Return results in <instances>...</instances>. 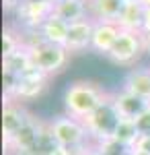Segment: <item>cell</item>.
Instances as JSON below:
<instances>
[{
  "mask_svg": "<svg viewBox=\"0 0 150 155\" xmlns=\"http://www.w3.org/2000/svg\"><path fill=\"white\" fill-rule=\"evenodd\" d=\"M109 97L105 93V89L95 81H86V79H78L72 81L64 91V114H68L76 120L89 118L97 107Z\"/></svg>",
  "mask_w": 150,
  "mask_h": 155,
  "instance_id": "obj_1",
  "label": "cell"
},
{
  "mask_svg": "<svg viewBox=\"0 0 150 155\" xmlns=\"http://www.w3.org/2000/svg\"><path fill=\"white\" fill-rule=\"evenodd\" d=\"M119 120H121V116H119V112L115 110V104H113V99L109 95L89 118H84L82 122H84V128L89 132L91 143L97 145V143H101V141L113 139Z\"/></svg>",
  "mask_w": 150,
  "mask_h": 155,
  "instance_id": "obj_2",
  "label": "cell"
},
{
  "mask_svg": "<svg viewBox=\"0 0 150 155\" xmlns=\"http://www.w3.org/2000/svg\"><path fill=\"white\" fill-rule=\"evenodd\" d=\"M49 130L54 134L56 143L60 147H68V149H84L86 145H91L89 132L84 128V122L68 116V114H60L49 122Z\"/></svg>",
  "mask_w": 150,
  "mask_h": 155,
  "instance_id": "obj_3",
  "label": "cell"
},
{
  "mask_svg": "<svg viewBox=\"0 0 150 155\" xmlns=\"http://www.w3.org/2000/svg\"><path fill=\"white\" fill-rule=\"evenodd\" d=\"M31 52V62H33V68L39 72H43L45 77H54L62 72L68 66L70 60V52L64 46H54V44H39L35 48H29Z\"/></svg>",
  "mask_w": 150,
  "mask_h": 155,
  "instance_id": "obj_4",
  "label": "cell"
},
{
  "mask_svg": "<svg viewBox=\"0 0 150 155\" xmlns=\"http://www.w3.org/2000/svg\"><path fill=\"white\" fill-rule=\"evenodd\" d=\"M144 54H146L144 35L134 33V31H121L115 46L107 54V58L117 66H134Z\"/></svg>",
  "mask_w": 150,
  "mask_h": 155,
  "instance_id": "obj_5",
  "label": "cell"
},
{
  "mask_svg": "<svg viewBox=\"0 0 150 155\" xmlns=\"http://www.w3.org/2000/svg\"><path fill=\"white\" fill-rule=\"evenodd\" d=\"M54 15V2L49 0H25L14 12L17 25L21 31H39V27Z\"/></svg>",
  "mask_w": 150,
  "mask_h": 155,
  "instance_id": "obj_6",
  "label": "cell"
},
{
  "mask_svg": "<svg viewBox=\"0 0 150 155\" xmlns=\"http://www.w3.org/2000/svg\"><path fill=\"white\" fill-rule=\"evenodd\" d=\"M43 120H39L37 116H29V120L25 122V126L21 130L14 134V139H12L11 143L6 145L4 149H6V153H14V155H29L33 151L35 143H37V139H39V134L43 130Z\"/></svg>",
  "mask_w": 150,
  "mask_h": 155,
  "instance_id": "obj_7",
  "label": "cell"
},
{
  "mask_svg": "<svg viewBox=\"0 0 150 155\" xmlns=\"http://www.w3.org/2000/svg\"><path fill=\"white\" fill-rule=\"evenodd\" d=\"M31 112H27L23 104L4 97V107H2V141L4 147L14 139V134L25 126V122L29 120Z\"/></svg>",
  "mask_w": 150,
  "mask_h": 155,
  "instance_id": "obj_8",
  "label": "cell"
},
{
  "mask_svg": "<svg viewBox=\"0 0 150 155\" xmlns=\"http://www.w3.org/2000/svg\"><path fill=\"white\" fill-rule=\"evenodd\" d=\"M49 87V77H45L43 72L39 71H29L27 74L21 77L19 81V87L14 91L12 99L19 101V104H25V101H33V99H39Z\"/></svg>",
  "mask_w": 150,
  "mask_h": 155,
  "instance_id": "obj_9",
  "label": "cell"
},
{
  "mask_svg": "<svg viewBox=\"0 0 150 155\" xmlns=\"http://www.w3.org/2000/svg\"><path fill=\"white\" fill-rule=\"evenodd\" d=\"M92 31H95V21L92 19H84V21H78V23H72L68 29L66 50H68L70 54H80V52L91 50Z\"/></svg>",
  "mask_w": 150,
  "mask_h": 155,
  "instance_id": "obj_10",
  "label": "cell"
},
{
  "mask_svg": "<svg viewBox=\"0 0 150 155\" xmlns=\"http://www.w3.org/2000/svg\"><path fill=\"white\" fill-rule=\"evenodd\" d=\"M121 33L117 23H105V21H95V31H92V46L91 50L95 54L107 56L111 48L115 46L117 37Z\"/></svg>",
  "mask_w": 150,
  "mask_h": 155,
  "instance_id": "obj_11",
  "label": "cell"
},
{
  "mask_svg": "<svg viewBox=\"0 0 150 155\" xmlns=\"http://www.w3.org/2000/svg\"><path fill=\"white\" fill-rule=\"evenodd\" d=\"M111 99H113L115 110L119 112V116L123 120H136L140 114L150 106V101L134 95V93H130L126 89H119L115 93H111Z\"/></svg>",
  "mask_w": 150,
  "mask_h": 155,
  "instance_id": "obj_12",
  "label": "cell"
},
{
  "mask_svg": "<svg viewBox=\"0 0 150 155\" xmlns=\"http://www.w3.org/2000/svg\"><path fill=\"white\" fill-rule=\"evenodd\" d=\"M144 17H146V6L136 0V2H126L123 11L117 19V25L121 31H134L142 33L144 31Z\"/></svg>",
  "mask_w": 150,
  "mask_h": 155,
  "instance_id": "obj_13",
  "label": "cell"
},
{
  "mask_svg": "<svg viewBox=\"0 0 150 155\" xmlns=\"http://www.w3.org/2000/svg\"><path fill=\"white\" fill-rule=\"evenodd\" d=\"M123 6H126L123 0H89V15L92 21L117 23Z\"/></svg>",
  "mask_w": 150,
  "mask_h": 155,
  "instance_id": "obj_14",
  "label": "cell"
},
{
  "mask_svg": "<svg viewBox=\"0 0 150 155\" xmlns=\"http://www.w3.org/2000/svg\"><path fill=\"white\" fill-rule=\"evenodd\" d=\"M54 15L62 21H66L68 25L91 19L89 2H82V0H62L58 4H54Z\"/></svg>",
  "mask_w": 150,
  "mask_h": 155,
  "instance_id": "obj_15",
  "label": "cell"
},
{
  "mask_svg": "<svg viewBox=\"0 0 150 155\" xmlns=\"http://www.w3.org/2000/svg\"><path fill=\"white\" fill-rule=\"evenodd\" d=\"M121 89L150 101V68H132L126 74Z\"/></svg>",
  "mask_w": 150,
  "mask_h": 155,
  "instance_id": "obj_16",
  "label": "cell"
},
{
  "mask_svg": "<svg viewBox=\"0 0 150 155\" xmlns=\"http://www.w3.org/2000/svg\"><path fill=\"white\" fill-rule=\"evenodd\" d=\"M68 29H70V25L66 21H62L56 15H52L49 19H45V23L39 27V33H41V37L47 44L66 48V44H68Z\"/></svg>",
  "mask_w": 150,
  "mask_h": 155,
  "instance_id": "obj_17",
  "label": "cell"
},
{
  "mask_svg": "<svg viewBox=\"0 0 150 155\" xmlns=\"http://www.w3.org/2000/svg\"><path fill=\"white\" fill-rule=\"evenodd\" d=\"M2 71L4 72H12L17 77H23L29 71H33V62H31V52L27 48L14 52L11 56L2 58Z\"/></svg>",
  "mask_w": 150,
  "mask_h": 155,
  "instance_id": "obj_18",
  "label": "cell"
},
{
  "mask_svg": "<svg viewBox=\"0 0 150 155\" xmlns=\"http://www.w3.org/2000/svg\"><path fill=\"white\" fill-rule=\"evenodd\" d=\"M25 48V37L23 31L14 25H6L4 31H2V58L4 56H11L14 52Z\"/></svg>",
  "mask_w": 150,
  "mask_h": 155,
  "instance_id": "obj_19",
  "label": "cell"
},
{
  "mask_svg": "<svg viewBox=\"0 0 150 155\" xmlns=\"http://www.w3.org/2000/svg\"><path fill=\"white\" fill-rule=\"evenodd\" d=\"M113 139H117L119 143H123L130 149H134L136 143H138V139H140V130H138V126H136V122L121 118L119 124H117V130L113 134Z\"/></svg>",
  "mask_w": 150,
  "mask_h": 155,
  "instance_id": "obj_20",
  "label": "cell"
},
{
  "mask_svg": "<svg viewBox=\"0 0 150 155\" xmlns=\"http://www.w3.org/2000/svg\"><path fill=\"white\" fill-rule=\"evenodd\" d=\"M97 149L103 155H130V147H126L123 143H119L117 139H107V141H101L97 143Z\"/></svg>",
  "mask_w": 150,
  "mask_h": 155,
  "instance_id": "obj_21",
  "label": "cell"
},
{
  "mask_svg": "<svg viewBox=\"0 0 150 155\" xmlns=\"http://www.w3.org/2000/svg\"><path fill=\"white\" fill-rule=\"evenodd\" d=\"M134 122H136V126H138L140 134H150V106L146 107Z\"/></svg>",
  "mask_w": 150,
  "mask_h": 155,
  "instance_id": "obj_22",
  "label": "cell"
},
{
  "mask_svg": "<svg viewBox=\"0 0 150 155\" xmlns=\"http://www.w3.org/2000/svg\"><path fill=\"white\" fill-rule=\"evenodd\" d=\"M25 0H2V6H4V11L11 12V15H14V12L19 11V6L23 4Z\"/></svg>",
  "mask_w": 150,
  "mask_h": 155,
  "instance_id": "obj_23",
  "label": "cell"
},
{
  "mask_svg": "<svg viewBox=\"0 0 150 155\" xmlns=\"http://www.w3.org/2000/svg\"><path fill=\"white\" fill-rule=\"evenodd\" d=\"M136 149H140V151H146V153H150V134H140L138 143H136Z\"/></svg>",
  "mask_w": 150,
  "mask_h": 155,
  "instance_id": "obj_24",
  "label": "cell"
},
{
  "mask_svg": "<svg viewBox=\"0 0 150 155\" xmlns=\"http://www.w3.org/2000/svg\"><path fill=\"white\" fill-rule=\"evenodd\" d=\"M82 153V149H68V147H56V151L52 155H80Z\"/></svg>",
  "mask_w": 150,
  "mask_h": 155,
  "instance_id": "obj_25",
  "label": "cell"
},
{
  "mask_svg": "<svg viewBox=\"0 0 150 155\" xmlns=\"http://www.w3.org/2000/svg\"><path fill=\"white\" fill-rule=\"evenodd\" d=\"M80 155H103L101 153V151H99V149H97V145H86V147H84V149H82V153Z\"/></svg>",
  "mask_w": 150,
  "mask_h": 155,
  "instance_id": "obj_26",
  "label": "cell"
},
{
  "mask_svg": "<svg viewBox=\"0 0 150 155\" xmlns=\"http://www.w3.org/2000/svg\"><path fill=\"white\" fill-rule=\"evenodd\" d=\"M142 33H150V8H146V17H144V31Z\"/></svg>",
  "mask_w": 150,
  "mask_h": 155,
  "instance_id": "obj_27",
  "label": "cell"
},
{
  "mask_svg": "<svg viewBox=\"0 0 150 155\" xmlns=\"http://www.w3.org/2000/svg\"><path fill=\"white\" fill-rule=\"evenodd\" d=\"M144 35V46H146V54H150V33H142Z\"/></svg>",
  "mask_w": 150,
  "mask_h": 155,
  "instance_id": "obj_28",
  "label": "cell"
},
{
  "mask_svg": "<svg viewBox=\"0 0 150 155\" xmlns=\"http://www.w3.org/2000/svg\"><path fill=\"white\" fill-rule=\"evenodd\" d=\"M130 155H150V153H146V151H140V149H136V147H134V149L130 151Z\"/></svg>",
  "mask_w": 150,
  "mask_h": 155,
  "instance_id": "obj_29",
  "label": "cell"
},
{
  "mask_svg": "<svg viewBox=\"0 0 150 155\" xmlns=\"http://www.w3.org/2000/svg\"><path fill=\"white\" fill-rule=\"evenodd\" d=\"M140 2H142V4H144L146 8H150V0H140Z\"/></svg>",
  "mask_w": 150,
  "mask_h": 155,
  "instance_id": "obj_30",
  "label": "cell"
},
{
  "mask_svg": "<svg viewBox=\"0 0 150 155\" xmlns=\"http://www.w3.org/2000/svg\"><path fill=\"white\" fill-rule=\"evenodd\" d=\"M49 2H54V4H58V2H62V0H49Z\"/></svg>",
  "mask_w": 150,
  "mask_h": 155,
  "instance_id": "obj_31",
  "label": "cell"
},
{
  "mask_svg": "<svg viewBox=\"0 0 150 155\" xmlns=\"http://www.w3.org/2000/svg\"><path fill=\"white\" fill-rule=\"evenodd\" d=\"M123 2H136V0H123Z\"/></svg>",
  "mask_w": 150,
  "mask_h": 155,
  "instance_id": "obj_32",
  "label": "cell"
},
{
  "mask_svg": "<svg viewBox=\"0 0 150 155\" xmlns=\"http://www.w3.org/2000/svg\"><path fill=\"white\" fill-rule=\"evenodd\" d=\"M82 2H89V0H82Z\"/></svg>",
  "mask_w": 150,
  "mask_h": 155,
  "instance_id": "obj_33",
  "label": "cell"
}]
</instances>
